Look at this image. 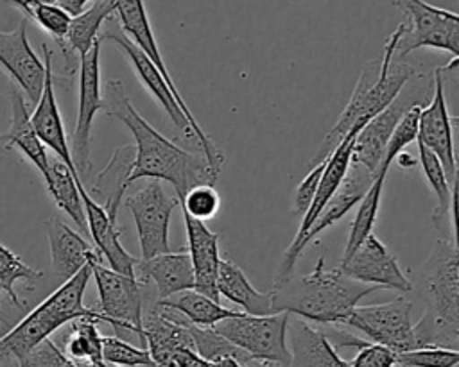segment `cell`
I'll return each instance as SVG.
<instances>
[{"label":"cell","mask_w":459,"mask_h":367,"mask_svg":"<svg viewBox=\"0 0 459 367\" xmlns=\"http://www.w3.org/2000/svg\"><path fill=\"white\" fill-rule=\"evenodd\" d=\"M102 111L122 122L134 138V165L127 184L142 179H156L172 184L174 195L181 199L190 188L215 184L221 170L212 166L201 150H186L158 132L133 107L126 86L111 79L104 86Z\"/></svg>","instance_id":"6da1fadb"},{"label":"cell","mask_w":459,"mask_h":367,"mask_svg":"<svg viewBox=\"0 0 459 367\" xmlns=\"http://www.w3.org/2000/svg\"><path fill=\"white\" fill-rule=\"evenodd\" d=\"M375 290L377 286L346 277L339 267L326 269L321 256L312 272L273 281L269 294L274 313L285 312L317 324H342L346 315Z\"/></svg>","instance_id":"7a4b0ae2"},{"label":"cell","mask_w":459,"mask_h":367,"mask_svg":"<svg viewBox=\"0 0 459 367\" xmlns=\"http://www.w3.org/2000/svg\"><path fill=\"white\" fill-rule=\"evenodd\" d=\"M418 295L425 310L412 326L418 347L459 346V252L457 242L439 238L418 270Z\"/></svg>","instance_id":"3957f363"},{"label":"cell","mask_w":459,"mask_h":367,"mask_svg":"<svg viewBox=\"0 0 459 367\" xmlns=\"http://www.w3.org/2000/svg\"><path fill=\"white\" fill-rule=\"evenodd\" d=\"M400 32L402 23H398L394 32H391V36L387 38L382 59L368 61L362 66L348 104L337 116V122L321 140L316 154L308 161V166L325 161L355 125L364 127L375 115L389 106V102L398 95L402 86L411 79V75L416 73L411 64L394 57Z\"/></svg>","instance_id":"277c9868"},{"label":"cell","mask_w":459,"mask_h":367,"mask_svg":"<svg viewBox=\"0 0 459 367\" xmlns=\"http://www.w3.org/2000/svg\"><path fill=\"white\" fill-rule=\"evenodd\" d=\"M90 279L91 263L84 265L70 279L63 281L47 299L9 328L0 337V367H20L18 362L29 351L75 319L91 317L102 322V315L82 303Z\"/></svg>","instance_id":"5b68a950"},{"label":"cell","mask_w":459,"mask_h":367,"mask_svg":"<svg viewBox=\"0 0 459 367\" xmlns=\"http://www.w3.org/2000/svg\"><path fill=\"white\" fill-rule=\"evenodd\" d=\"M434 93V72L414 73L402 86L398 95L375 115L355 136L351 147V161L360 163L369 172H375L382 161L387 140L400 118L412 107H425Z\"/></svg>","instance_id":"8992f818"},{"label":"cell","mask_w":459,"mask_h":367,"mask_svg":"<svg viewBox=\"0 0 459 367\" xmlns=\"http://www.w3.org/2000/svg\"><path fill=\"white\" fill-rule=\"evenodd\" d=\"M405 20L396 41L394 57L402 59L418 48H437L459 57V16L425 0H389Z\"/></svg>","instance_id":"52a82bcc"},{"label":"cell","mask_w":459,"mask_h":367,"mask_svg":"<svg viewBox=\"0 0 459 367\" xmlns=\"http://www.w3.org/2000/svg\"><path fill=\"white\" fill-rule=\"evenodd\" d=\"M115 14H117V23L120 27V30L151 59V63L156 66V70L160 72V75L163 77V81L167 82V86L170 88L178 106L181 107V111L185 113L194 134L197 136L199 143H201V150L206 156L208 163L212 166H215L217 170H222L224 166V154L219 150V147L212 141V138L203 131V127L197 124L194 113L188 109L185 98L181 97L176 82L172 81V75L167 70V64L161 57L156 36L152 32L143 0H115Z\"/></svg>","instance_id":"ba28073f"},{"label":"cell","mask_w":459,"mask_h":367,"mask_svg":"<svg viewBox=\"0 0 459 367\" xmlns=\"http://www.w3.org/2000/svg\"><path fill=\"white\" fill-rule=\"evenodd\" d=\"M290 315L285 312L271 315H247L238 312L213 326V329L242 349L251 360L287 367L290 353L287 347V329Z\"/></svg>","instance_id":"9c48e42d"},{"label":"cell","mask_w":459,"mask_h":367,"mask_svg":"<svg viewBox=\"0 0 459 367\" xmlns=\"http://www.w3.org/2000/svg\"><path fill=\"white\" fill-rule=\"evenodd\" d=\"M122 204L134 218L142 251L140 260L174 251L169 243V224L172 211L178 206V197L169 195L161 181L145 179L138 190L124 195Z\"/></svg>","instance_id":"30bf717a"},{"label":"cell","mask_w":459,"mask_h":367,"mask_svg":"<svg viewBox=\"0 0 459 367\" xmlns=\"http://www.w3.org/2000/svg\"><path fill=\"white\" fill-rule=\"evenodd\" d=\"M91 277L99 292V303L95 310L102 315V322L113 326L115 329L134 333L143 346V285H140L136 277L118 274L99 261L91 263Z\"/></svg>","instance_id":"8fae6325"},{"label":"cell","mask_w":459,"mask_h":367,"mask_svg":"<svg viewBox=\"0 0 459 367\" xmlns=\"http://www.w3.org/2000/svg\"><path fill=\"white\" fill-rule=\"evenodd\" d=\"M411 312L412 301L398 297L389 303L355 306L342 324L364 333L369 338L368 342L385 346L394 353H403L416 349Z\"/></svg>","instance_id":"7c38bea8"},{"label":"cell","mask_w":459,"mask_h":367,"mask_svg":"<svg viewBox=\"0 0 459 367\" xmlns=\"http://www.w3.org/2000/svg\"><path fill=\"white\" fill-rule=\"evenodd\" d=\"M79 100H77V120L72 134L70 154L77 175L84 184V177L91 172V125L99 111H102V91H100V39L79 59Z\"/></svg>","instance_id":"4fadbf2b"},{"label":"cell","mask_w":459,"mask_h":367,"mask_svg":"<svg viewBox=\"0 0 459 367\" xmlns=\"http://www.w3.org/2000/svg\"><path fill=\"white\" fill-rule=\"evenodd\" d=\"M371 183H373V172L364 168L360 163H355L350 159L348 170H346L341 184L337 186L333 195L328 199V202L323 206V209L316 217L314 224L308 227V231L303 235V238L299 242L290 243L287 247V251L280 261V267L276 270L274 281H280L292 274L294 265H296L298 258L303 254V251L307 249V245L316 236H319L325 229L337 224L355 204H359V201L368 192Z\"/></svg>","instance_id":"5bb4252c"},{"label":"cell","mask_w":459,"mask_h":367,"mask_svg":"<svg viewBox=\"0 0 459 367\" xmlns=\"http://www.w3.org/2000/svg\"><path fill=\"white\" fill-rule=\"evenodd\" d=\"M454 127L455 116H450L445 97V75L443 68L434 70V93L430 102L421 107L418 116V136L429 150L439 159L446 179L452 184H457V161L454 149Z\"/></svg>","instance_id":"9a60e30c"},{"label":"cell","mask_w":459,"mask_h":367,"mask_svg":"<svg viewBox=\"0 0 459 367\" xmlns=\"http://www.w3.org/2000/svg\"><path fill=\"white\" fill-rule=\"evenodd\" d=\"M339 270L362 285L377 288H391L402 294L412 290V283L402 272L394 254L389 247L373 233L359 245V249L344 261Z\"/></svg>","instance_id":"2e32d148"},{"label":"cell","mask_w":459,"mask_h":367,"mask_svg":"<svg viewBox=\"0 0 459 367\" xmlns=\"http://www.w3.org/2000/svg\"><path fill=\"white\" fill-rule=\"evenodd\" d=\"M99 39H100V43L102 41H111L127 57V61L131 63L138 81L154 97V100L163 107V111L169 115L174 127L179 132H183L186 136V140H194L197 143V147L201 149V143H199L197 136L194 134L185 113L178 106L170 88L167 86V82L163 81V77L160 75L156 66L151 63V59L120 30L118 23L117 25H108L104 30H100Z\"/></svg>","instance_id":"e0dca14e"},{"label":"cell","mask_w":459,"mask_h":367,"mask_svg":"<svg viewBox=\"0 0 459 367\" xmlns=\"http://www.w3.org/2000/svg\"><path fill=\"white\" fill-rule=\"evenodd\" d=\"M0 66L34 106L45 82V63L38 57L29 43L25 18L13 30H0Z\"/></svg>","instance_id":"ac0fdd59"},{"label":"cell","mask_w":459,"mask_h":367,"mask_svg":"<svg viewBox=\"0 0 459 367\" xmlns=\"http://www.w3.org/2000/svg\"><path fill=\"white\" fill-rule=\"evenodd\" d=\"M41 52H43V63H45V82H43L41 95L34 104V111L30 113V122L41 143L48 147L57 156V159H61L72 172H75L72 154H70V145L65 132V124H63L56 93H54L56 75L52 73V50L47 43H43Z\"/></svg>","instance_id":"d6986e66"},{"label":"cell","mask_w":459,"mask_h":367,"mask_svg":"<svg viewBox=\"0 0 459 367\" xmlns=\"http://www.w3.org/2000/svg\"><path fill=\"white\" fill-rule=\"evenodd\" d=\"M79 192L84 206L86 215V226L88 235L91 236L97 252L102 260H106L108 267L118 274L134 277V265L138 263V258L129 254L122 242H120V229L117 227V222L109 218L108 211L102 204H99L86 190L82 183H79Z\"/></svg>","instance_id":"ffe728a7"},{"label":"cell","mask_w":459,"mask_h":367,"mask_svg":"<svg viewBox=\"0 0 459 367\" xmlns=\"http://www.w3.org/2000/svg\"><path fill=\"white\" fill-rule=\"evenodd\" d=\"M48 247L52 269L57 277L63 281L70 279L88 263H102L97 249L75 229H72L59 217H48L43 222Z\"/></svg>","instance_id":"44dd1931"},{"label":"cell","mask_w":459,"mask_h":367,"mask_svg":"<svg viewBox=\"0 0 459 367\" xmlns=\"http://www.w3.org/2000/svg\"><path fill=\"white\" fill-rule=\"evenodd\" d=\"M183 222L186 231L188 247L186 252L190 256V263L194 269V290L221 303L217 294V270H219V235L208 229V226L201 220L188 217L185 211Z\"/></svg>","instance_id":"7402d4cb"},{"label":"cell","mask_w":459,"mask_h":367,"mask_svg":"<svg viewBox=\"0 0 459 367\" xmlns=\"http://www.w3.org/2000/svg\"><path fill=\"white\" fill-rule=\"evenodd\" d=\"M134 277L140 285L152 283L156 299L163 301L179 292L194 290V269L185 249L158 254L149 260H140L134 265Z\"/></svg>","instance_id":"603a6c76"},{"label":"cell","mask_w":459,"mask_h":367,"mask_svg":"<svg viewBox=\"0 0 459 367\" xmlns=\"http://www.w3.org/2000/svg\"><path fill=\"white\" fill-rule=\"evenodd\" d=\"M9 102H11V124L4 138V149L11 150L16 149L27 161L34 165V168L41 174L43 181L48 177V154L41 140L38 138L32 122H30V113L29 106L25 104L23 93L14 86L9 91Z\"/></svg>","instance_id":"cb8c5ba5"},{"label":"cell","mask_w":459,"mask_h":367,"mask_svg":"<svg viewBox=\"0 0 459 367\" xmlns=\"http://www.w3.org/2000/svg\"><path fill=\"white\" fill-rule=\"evenodd\" d=\"M287 333L290 337L287 367H348L325 331L296 319L292 324L289 322Z\"/></svg>","instance_id":"d4e9b609"},{"label":"cell","mask_w":459,"mask_h":367,"mask_svg":"<svg viewBox=\"0 0 459 367\" xmlns=\"http://www.w3.org/2000/svg\"><path fill=\"white\" fill-rule=\"evenodd\" d=\"M115 14V0H91V4L72 16L68 34H66V52L65 61V77H72L79 68V59L93 47L99 39L102 25Z\"/></svg>","instance_id":"484cf974"},{"label":"cell","mask_w":459,"mask_h":367,"mask_svg":"<svg viewBox=\"0 0 459 367\" xmlns=\"http://www.w3.org/2000/svg\"><path fill=\"white\" fill-rule=\"evenodd\" d=\"M134 165V147L120 145L113 150L111 159L100 170L97 179L91 183L90 195L97 197L99 204L104 206L109 218L117 222V213L127 193V181Z\"/></svg>","instance_id":"4316f807"},{"label":"cell","mask_w":459,"mask_h":367,"mask_svg":"<svg viewBox=\"0 0 459 367\" xmlns=\"http://www.w3.org/2000/svg\"><path fill=\"white\" fill-rule=\"evenodd\" d=\"M215 285H217L219 297H226L228 301L235 303L247 315H271V313H274L273 303H271V294L269 292L267 294L258 292L249 283L244 270L235 261L221 258Z\"/></svg>","instance_id":"83f0119b"},{"label":"cell","mask_w":459,"mask_h":367,"mask_svg":"<svg viewBox=\"0 0 459 367\" xmlns=\"http://www.w3.org/2000/svg\"><path fill=\"white\" fill-rule=\"evenodd\" d=\"M79 183H82L81 177L72 172L61 159H50L48 177L45 179V186L50 197L54 199L56 206L74 220L81 233H88Z\"/></svg>","instance_id":"f1b7e54d"},{"label":"cell","mask_w":459,"mask_h":367,"mask_svg":"<svg viewBox=\"0 0 459 367\" xmlns=\"http://www.w3.org/2000/svg\"><path fill=\"white\" fill-rule=\"evenodd\" d=\"M158 301V299H156ZM161 306H167L178 313H181L188 324L199 326V328H213L217 322L235 317L238 312L224 308L221 303L195 292V290H185L179 292L169 299L158 301Z\"/></svg>","instance_id":"f546056e"},{"label":"cell","mask_w":459,"mask_h":367,"mask_svg":"<svg viewBox=\"0 0 459 367\" xmlns=\"http://www.w3.org/2000/svg\"><path fill=\"white\" fill-rule=\"evenodd\" d=\"M385 175H387V172H384L380 168H377L373 172V183L368 188V192L362 195V199L359 201L357 213L351 220L348 242H346L341 261L348 260L359 249V245L373 233L377 215H378V209H380V197H382V188H384V183H385Z\"/></svg>","instance_id":"4dcf8cb0"},{"label":"cell","mask_w":459,"mask_h":367,"mask_svg":"<svg viewBox=\"0 0 459 367\" xmlns=\"http://www.w3.org/2000/svg\"><path fill=\"white\" fill-rule=\"evenodd\" d=\"M25 14V20H32L39 29H43L59 47L63 59L66 61V34L72 16L50 0H5Z\"/></svg>","instance_id":"1f68e13d"},{"label":"cell","mask_w":459,"mask_h":367,"mask_svg":"<svg viewBox=\"0 0 459 367\" xmlns=\"http://www.w3.org/2000/svg\"><path fill=\"white\" fill-rule=\"evenodd\" d=\"M99 320L91 317H81L70 322V329L65 337V349H61L70 360L88 362L95 367L102 363V335L97 328Z\"/></svg>","instance_id":"d6a6232c"},{"label":"cell","mask_w":459,"mask_h":367,"mask_svg":"<svg viewBox=\"0 0 459 367\" xmlns=\"http://www.w3.org/2000/svg\"><path fill=\"white\" fill-rule=\"evenodd\" d=\"M43 277V270H36L27 265L16 252L0 242V292H4L14 308H23L14 285L22 281L27 288H32Z\"/></svg>","instance_id":"836d02e7"},{"label":"cell","mask_w":459,"mask_h":367,"mask_svg":"<svg viewBox=\"0 0 459 367\" xmlns=\"http://www.w3.org/2000/svg\"><path fill=\"white\" fill-rule=\"evenodd\" d=\"M188 331L194 340L195 353L208 362H213L221 356H235L244 365L253 362L242 349L233 346L230 340H226L222 335H219L213 328H199V326L188 324Z\"/></svg>","instance_id":"e575fe53"},{"label":"cell","mask_w":459,"mask_h":367,"mask_svg":"<svg viewBox=\"0 0 459 367\" xmlns=\"http://www.w3.org/2000/svg\"><path fill=\"white\" fill-rule=\"evenodd\" d=\"M102 362L118 367H156L145 347H136L117 335L102 337Z\"/></svg>","instance_id":"d590c367"},{"label":"cell","mask_w":459,"mask_h":367,"mask_svg":"<svg viewBox=\"0 0 459 367\" xmlns=\"http://www.w3.org/2000/svg\"><path fill=\"white\" fill-rule=\"evenodd\" d=\"M420 111H421V106H416L412 109H409L402 118L400 122L396 124V127L393 129L389 140H387V145H385V150H384V156H382V161L377 168L384 170V172H389L393 161L396 159V156L400 152L405 150V147L412 141H416V136H418V116H420Z\"/></svg>","instance_id":"8d00e7d4"},{"label":"cell","mask_w":459,"mask_h":367,"mask_svg":"<svg viewBox=\"0 0 459 367\" xmlns=\"http://www.w3.org/2000/svg\"><path fill=\"white\" fill-rule=\"evenodd\" d=\"M181 211L195 220L213 218L221 209V195L213 184H199L190 188L181 199H178Z\"/></svg>","instance_id":"74e56055"},{"label":"cell","mask_w":459,"mask_h":367,"mask_svg":"<svg viewBox=\"0 0 459 367\" xmlns=\"http://www.w3.org/2000/svg\"><path fill=\"white\" fill-rule=\"evenodd\" d=\"M396 363L405 367H457L459 351L446 347H418L396 353Z\"/></svg>","instance_id":"f35d334b"},{"label":"cell","mask_w":459,"mask_h":367,"mask_svg":"<svg viewBox=\"0 0 459 367\" xmlns=\"http://www.w3.org/2000/svg\"><path fill=\"white\" fill-rule=\"evenodd\" d=\"M20 367H77L54 340L45 338L32 351H29L20 362Z\"/></svg>","instance_id":"ab89813d"},{"label":"cell","mask_w":459,"mask_h":367,"mask_svg":"<svg viewBox=\"0 0 459 367\" xmlns=\"http://www.w3.org/2000/svg\"><path fill=\"white\" fill-rule=\"evenodd\" d=\"M325 165H326V159L310 166L308 174L305 175V179L296 186L294 190V197H292V213L296 217H303V213L308 209L312 199H314V193L317 190V184H319V179L323 175V170H325Z\"/></svg>","instance_id":"60d3db41"},{"label":"cell","mask_w":459,"mask_h":367,"mask_svg":"<svg viewBox=\"0 0 459 367\" xmlns=\"http://www.w3.org/2000/svg\"><path fill=\"white\" fill-rule=\"evenodd\" d=\"M396 353L385 346L366 342L355 358L348 362V367H394Z\"/></svg>","instance_id":"b9f144b4"},{"label":"cell","mask_w":459,"mask_h":367,"mask_svg":"<svg viewBox=\"0 0 459 367\" xmlns=\"http://www.w3.org/2000/svg\"><path fill=\"white\" fill-rule=\"evenodd\" d=\"M176 367H213L212 362L204 360L195 353V349H179L174 356Z\"/></svg>","instance_id":"7bdbcfd3"},{"label":"cell","mask_w":459,"mask_h":367,"mask_svg":"<svg viewBox=\"0 0 459 367\" xmlns=\"http://www.w3.org/2000/svg\"><path fill=\"white\" fill-rule=\"evenodd\" d=\"M56 4L63 7L70 16H77L91 4V0H56Z\"/></svg>","instance_id":"ee69618b"},{"label":"cell","mask_w":459,"mask_h":367,"mask_svg":"<svg viewBox=\"0 0 459 367\" xmlns=\"http://www.w3.org/2000/svg\"><path fill=\"white\" fill-rule=\"evenodd\" d=\"M213 367H246L238 358L235 356H221L212 362Z\"/></svg>","instance_id":"f6af8a7d"},{"label":"cell","mask_w":459,"mask_h":367,"mask_svg":"<svg viewBox=\"0 0 459 367\" xmlns=\"http://www.w3.org/2000/svg\"><path fill=\"white\" fill-rule=\"evenodd\" d=\"M394 161H398V165L400 166H414L416 165V159L414 158H411L409 154H405V150L403 152H400L398 156H396V159Z\"/></svg>","instance_id":"bcb514c9"},{"label":"cell","mask_w":459,"mask_h":367,"mask_svg":"<svg viewBox=\"0 0 459 367\" xmlns=\"http://www.w3.org/2000/svg\"><path fill=\"white\" fill-rule=\"evenodd\" d=\"M75 365H77V367H95V365H91V363H88V362H77Z\"/></svg>","instance_id":"7dc6e473"},{"label":"cell","mask_w":459,"mask_h":367,"mask_svg":"<svg viewBox=\"0 0 459 367\" xmlns=\"http://www.w3.org/2000/svg\"><path fill=\"white\" fill-rule=\"evenodd\" d=\"M99 367H118V365H111V363H106V362H102Z\"/></svg>","instance_id":"c3c4849f"},{"label":"cell","mask_w":459,"mask_h":367,"mask_svg":"<svg viewBox=\"0 0 459 367\" xmlns=\"http://www.w3.org/2000/svg\"><path fill=\"white\" fill-rule=\"evenodd\" d=\"M394 367H405V365H398V363H396V365H394Z\"/></svg>","instance_id":"681fc988"},{"label":"cell","mask_w":459,"mask_h":367,"mask_svg":"<svg viewBox=\"0 0 459 367\" xmlns=\"http://www.w3.org/2000/svg\"><path fill=\"white\" fill-rule=\"evenodd\" d=\"M50 2H56V0H50Z\"/></svg>","instance_id":"f907efd6"},{"label":"cell","mask_w":459,"mask_h":367,"mask_svg":"<svg viewBox=\"0 0 459 367\" xmlns=\"http://www.w3.org/2000/svg\"><path fill=\"white\" fill-rule=\"evenodd\" d=\"M0 136H2V131H0Z\"/></svg>","instance_id":"816d5d0a"}]
</instances>
